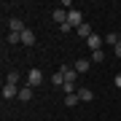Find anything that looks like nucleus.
<instances>
[{"mask_svg":"<svg viewBox=\"0 0 121 121\" xmlns=\"http://www.w3.org/2000/svg\"><path fill=\"white\" fill-rule=\"evenodd\" d=\"M5 83H13V86L19 83V73H16V70H11V73L5 75Z\"/></svg>","mask_w":121,"mask_h":121,"instance_id":"dca6fc26","label":"nucleus"},{"mask_svg":"<svg viewBox=\"0 0 121 121\" xmlns=\"http://www.w3.org/2000/svg\"><path fill=\"white\" fill-rule=\"evenodd\" d=\"M22 43H24L27 48L35 46V32H32V30H24V32H22Z\"/></svg>","mask_w":121,"mask_h":121,"instance_id":"9d476101","label":"nucleus"},{"mask_svg":"<svg viewBox=\"0 0 121 121\" xmlns=\"http://www.w3.org/2000/svg\"><path fill=\"white\" fill-rule=\"evenodd\" d=\"M89 67H91V62H89V59H78V62H75V70H78V73H86Z\"/></svg>","mask_w":121,"mask_h":121,"instance_id":"4468645a","label":"nucleus"},{"mask_svg":"<svg viewBox=\"0 0 121 121\" xmlns=\"http://www.w3.org/2000/svg\"><path fill=\"white\" fill-rule=\"evenodd\" d=\"M59 73L65 75V83H75V78H78V70H75V67H70V65H62V67H59Z\"/></svg>","mask_w":121,"mask_h":121,"instance_id":"7ed1b4c3","label":"nucleus"},{"mask_svg":"<svg viewBox=\"0 0 121 121\" xmlns=\"http://www.w3.org/2000/svg\"><path fill=\"white\" fill-rule=\"evenodd\" d=\"M113 51H116V56H121V43H116V46H113Z\"/></svg>","mask_w":121,"mask_h":121,"instance_id":"412c9836","label":"nucleus"},{"mask_svg":"<svg viewBox=\"0 0 121 121\" xmlns=\"http://www.w3.org/2000/svg\"><path fill=\"white\" fill-rule=\"evenodd\" d=\"M51 83H54V86H65V75H62L59 70H56V73L51 75Z\"/></svg>","mask_w":121,"mask_h":121,"instance_id":"2eb2a0df","label":"nucleus"},{"mask_svg":"<svg viewBox=\"0 0 121 121\" xmlns=\"http://www.w3.org/2000/svg\"><path fill=\"white\" fill-rule=\"evenodd\" d=\"M113 83H116V89H121V75H116V78H113Z\"/></svg>","mask_w":121,"mask_h":121,"instance_id":"aec40b11","label":"nucleus"},{"mask_svg":"<svg viewBox=\"0 0 121 121\" xmlns=\"http://www.w3.org/2000/svg\"><path fill=\"white\" fill-rule=\"evenodd\" d=\"M62 91H65V94H78L75 83H65V86H62Z\"/></svg>","mask_w":121,"mask_h":121,"instance_id":"6ab92c4d","label":"nucleus"},{"mask_svg":"<svg viewBox=\"0 0 121 121\" xmlns=\"http://www.w3.org/2000/svg\"><path fill=\"white\" fill-rule=\"evenodd\" d=\"M67 24L73 27V30H78V27L83 24V13L78 11V8H73V11H67Z\"/></svg>","mask_w":121,"mask_h":121,"instance_id":"f03ea898","label":"nucleus"},{"mask_svg":"<svg viewBox=\"0 0 121 121\" xmlns=\"http://www.w3.org/2000/svg\"><path fill=\"white\" fill-rule=\"evenodd\" d=\"M8 43L13 46V43H22V35L19 32H8Z\"/></svg>","mask_w":121,"mask_h":121,"instance_id":"f3484780","label":"nucleus"},{"mask_svg":"<svg viewBox=\"0 0 121 121\" xmlns=\"http://www.w3.org/2000/svg\"><path fill=\"white\" fill-rule=\"evenodd\" d=\"M27 30V27H24V22H22V19H16V16H13V19H8V32H19V35H22Z\"/></svg>","mask_w":121,"mask_h":121,"instance_id":"39448f33","label":"nucleus"},{"mask_svg":"<svg viewBox=\"0 0 121 121\" xmlns=\"http://www.w3.org/2000/svg\"><path fill=\"white\" fill-rule=\"evenodd\" d=\"M40 83H43V73H40L38 67H32V70H27V86H40Z\"/></svg>","mask_w":121,"mask_h":121,"instance_id":"f257e3e1","label":"nucleus"},{"mask_svg":"<svg viewBox=\"0 0 121 121\" xmlns=\"http://www.w3.org/2000/svg\"><path fill=\"white\" fill-rule=\"evenodd\" d=\"M19 97V86H13V83H3V99H13Z\"/></svg>","mask_w":121,"mask_h":121,"instance_id":"423d86ee","label":"nucleus"},{"mask_svg":"<svg viewBox=\"0 0 121 121\" xmlns=\"http://www.w3.org/2000/svg\"><path fill=\"white\" fill-rule=\"evenodd\" d=\"M105 59V51L99 48V51H91V62H102Z\"/></svg>","mask_w":121,"mask_h":121,"instance_id":"a211bd4d","label":"nucleus"},{"mask_svg":"<svg viewBox=\"0 0 121 121\" xmlns=\"http://www.w3.org/2000/svg\"><path fill=\"white\" fill-rule=\"evenodd\" d=\"M35 94H32V86H22L19 89V99H22V102H30Z\"/></svg>","mask_w":121,"mask_h":121,"instance_id":"1a4fd4ad","label":"nucleus"},{"mask_svg":"<svg viewBox=\"0 0 121 121\" xmlns=\"http://www.w3.org/2000/svg\"><path fill=\"white\" fill-rule=\"evenodd\" d=\"M78 35H81V38H91V35H94V30H91V24L89 22H83L81 27H78V30H75Z\"/></svg>","mask_w":121,"mask_h":121,"instance_id":"6e6552de","label":"nucleus"},{"mask_svg":"<svg viewBox=\"0 0 121 121\" xmlns=\"http://www.w3.org/2000/svg\"><path fill=\"white\" fill-rule=\"evenodd\" d=\"M86 43H89V48H91V51H99V48H102V43H105V38L94 32L91 38H86Z\"/></svg>","mask_w":121,"mask_h":121,"instance_id":"20e7f679","label":"nucleus"},{"mask_svg":"<svg viewBox=\"0 0 121 121\" xmlns=\"http://www.w3.org/2000/svg\"><path fill=\"white\" fill-rule=\"evenodd\" d=\"M105 43H110V46L121 43V35H118V32H108V35H105Z\"/></svg>","mask_w":121,"mask_h":121,"instance_id":"ddd939ff","label":"nucleus"},{"mask_svg":"<svg viewBox=\"0 0 121 121\" xmlns=\"http://www.w3.org/2000/svg\"><path fill=\"white\" fill-rule=\"evenodd\" d=\"M78 102H81V97H78V94H65V105H67V108H75Z\"/></svg>","mask_w":121,"mask_h":121,"instance_id":"f8f14e48","label":"nucleus"},{"mask_svg":"<svg viewBox=\"0 0 121 121\" xmlns=\"http://www.w3.org/2000/svg\"><path fill=\"white\" fill-rule=\"evenodd\" d=\"M78 97H81V102H91V99H94L91 89H78Z\"/></svg>","mask_w":121,"mask_h":121,"instance_id":"9b49d317","label":"nucleus"},{"mask_svg":"<svg viewBox=\"0 0 121 121\" xmlns=\"http://www.w3.org/2000/svg\"><path fill=\"white\" fill-rule=\"evenodd\" d=\"M51 16H54V22H56V24H65V22H67V8H56Z\"/></svg>","mask_w":121,"mask_h":121,"instance_id":"0eeeda50","label":"nucleus"}]
</instances>
